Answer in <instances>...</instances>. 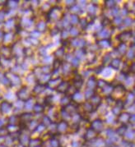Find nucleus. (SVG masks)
<instances>
[{
    "instance_id": "obj_6",
    "label": "nucleus",
    "mask_w": 135,
    "mask_h": 147,
    "mask_svg": "<svg viewBox=\"0 0 135 147\" xmlns=\"http://www.w3.org/2000/svg\"><path fill=\"white\" fill-rule=\"evenodd\" d=\"M4 19V12L0 11V22H2Z\"/></svg>"
},
{
    "instance_id": "obj_4",
    "label": "nucleus",
    "mask_w": 135,
    "mask_h": 147,
    "mask_svg": "<svg viewBox=\"0 0 135 147\" xmlns=\"http://www.w3.org/2000/svg\"><path fill=\"white\" fill-rule=\"evenodd\" d=\"M78 21H79V18H78V17L76 16V15H73V16H71L70 19H69V22H71V23L73 24V25L77 23V22H78Z\"/></svg>"
},
{
    "instance_id": "obj_2",
    "label": "nucleus",
    "mask_w": 135,
    "mask_h": 147,
    "mask_svg": "<svg viewBox=\"0 0 135 147\" xmlns=\"http://www.w3.org/2000/svg\"><path fill=\"white\" fill-rule=\"evenodd\" d=\"M111 67L114 68V69H115V70H118L119 69V67H120V65H121V61H120V59H114L113 61L111 62Z\"/></svg>"
},
{
    "instance_id": "obj_1",
    "label": "nucleus",
    "mask_w": 135,
    "mask_h": 147,
    "mask_svg": "<svg viewBox=\"0 0 135 147\" xmlns=\"http://www.w3.org/2000/svg\"><path fill=\"white\" fill-rule=\"evenodd\" d=\"M11 109H12V105L10 103L7 102V101L3 102L1 104V105H0V111H1V113H8L11 110Z\"/></svg>"
},
{
    "instance_id": "obj_5",
    "label": "nucleus",
    "mask_w": 135,
    "mask_h": 147,
    "mask_svg": "<svg viewBox=\"0 0 135 147\" xmlns=\"http://www.w3.org/2000/svg\"><path fill=\"white\" fill-rule=\"evenodd\" d=\"M37 29L38 30H43L45 28V24L43 23V22H40V23L37 25Z\"/></svg>"
},
{
    "instance_id": "obj_3",
    "label": "nucleus",
    "mask_w": 135,
    "mask_h": 147,
    "mask_svg": "<svg viewBox=\"0 0 135 147\" xmlns=\"http://www.w3.org/2000/svg\"><path fill=\"white\" fill-rule=\"evenodd\" d=\"M43 106L40 105V104H36L35 106H34V111L37 113H40L43 111Z\"/></svg>"
}]
</instances>
